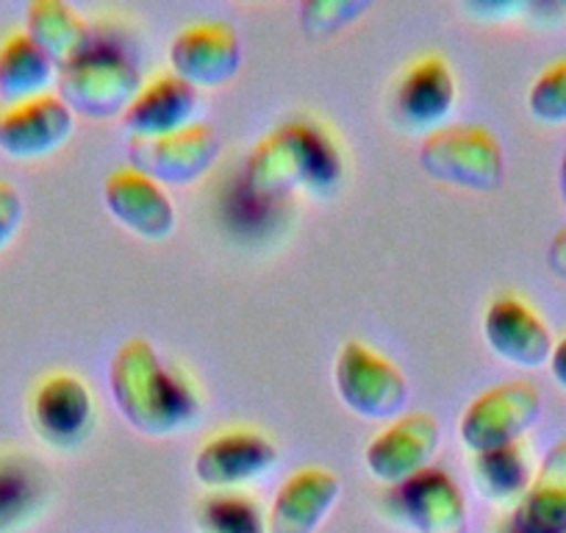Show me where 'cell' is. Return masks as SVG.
Masks as SVG:
<instances>
[{
    "label": "cell",
    "instance_id": "obj_9",
    "mask_svg": "<svg viewBox=\"0 0 566 533\" xmlns=\"http://www.w3.org/2000/svg\"><path fill=\"white\" fill-rule=\"evenodd\" d=\"M170 64L178 79L192 86H220L239 73L242 42L226 20L189 23L172 36Z\"/></svg>",
    "mask_w": 566,
    "mask_h": 533
},
{
    "label": "cell",
    "instance_id": "obj_4",
    "mask_svg": "<svg viewBox=\"0 0 566 533\" xmlns=\"http://www.w3.org/2000/svg\"><path fill=\"white\" fill-rule=\"evenodd\" d=\"M139 86L136 64L117 48L95 42L73 62L62 64L56 75V95L67 103L70 112L90 119L123 117Z\"/></svg>",
    "mask_w": 566,
    "mask_h": 533
},
{
    "label": "cell",
    "instance_id": "obj_10",
    "mask_svg": "<svg viewBox=\"0 0 566 533\" xmlns=\"http://www.w3.org/2000/svg\"><path fill=\"white\" fill-rule=\"evenodd\" d=\"M439 439H442L439 422L424 411H411V415H400L397 420H391L367 445L364 461L378 481L400 487L424 467H431L439 450Z\"/></svg>",
    "mask_w": 566,
    "mask_h": 533
},
{
    "label": "cell",
    "instance_id": "obj_26",
    "mask_svg": "<svg viewBox=\"0 0 566 533\" xmlns=\"http://www.w3.org/2000/svg\"><path fill=\"white\" fill-rule=\"evenodd\" d=\"M367 9L369 0H308L301 7V20L308 34H334L356 23Z\"/></svg>",
    "mask_w": 566,
    "mask_h": 533
},
{
    "label": "cell",
    "instance_id": "obj_7",
    "mask_svg": "<svg viewBox=\"0 0 566 533\" xmlns=\"http://www.w3.org/2000/svg\"><path fill=\"white\" fill-rule=\"evenodd\" d=\"M220 156V137L209 123H189L161 137H130L128 167L156 184L187 187L211 170Z\"/></svg>",
    "mask_w": 566,
    "mask_h": 533
},
{
    "label": "cell",
    "instance_id": "obj_15",
    "mask_svg": "<svg viewBox=\"0 0 566 533\" xmlns=\"http://www.w3.org/2000/svg\"><path fill=\"white\" fill-rule=\"evenodd\" d=\"M342 481L325 467H303L292 472L275 492L266 514L270 533H314L336 505Z\"/></svg>",
    "mask_w": 566,
    "mask_h": 533
},
{
    "label": "cell",
    "instance_id": "obj_18",
    "mask_svg": "<svg viewBox=\"0 0 566 533\" xmlns=\"http://www.w3.org/2000/svg\"><path fill=\"white\" fill-rule=\"evenodd\" d=\"M516 533H566V439L544 453L514 509Z\"/></svg>",
    "mask_w": 566,
    "mask_h": 533
},
{
    "label": "cell",
    "instance_id": "obj_12",
    "mask_svg": "<svg viewBox=\"0 0 566 533\" xmlns=\"http://www.w3.org/2000/svg\"><path fill=\"white\" fill-rule=\"evenodd\" d=\"M31 420L42 439L59 448L78 445L95 422V400L78 375L53 373L40 380L31 397Z\"/></svg>",
    "mask_w": 566,
    "mask_h": 533
},
{
    "label": "cell",
    "instance_id": "obj_14",
    "mask_svg": "<svg viewBox=\"0 0 566 533\" xmlns=\"http://www.w3.org/2000/svg\"><path fill=\"white\" fill-rule=\"evenodd\" d=\"M103 198L108 211L142 239H167L176 231L178 215L170 195L134 167H117L103 184Z\"/></svg>",
    "mask_w": 566,
    "mask_h": 533
},
{
    "label": "cell",
    "instance_id": "obj_19",
    "mask_svg": "<svg viewBox=\"0 0 566 533\" xmlns=\"http://www.w3.org/2000/svg\"><path fill=\"white\" fill-rule=\"evenodd\" d=\"M455 103V75L442 56H422L397 84V112L406 123L437 128Z\"/></svg>",
    "mask_w": 566,
    "mask_h": 533
},
{
    "label": "cell",
    "instance_id": "obj_11",
    "mask_svg": "<svg viewBox=\"0 0 566 533\" xmlns=\"http://www.w3.org/2000/svg\"><path fill=\"white\" fill-rule=\"evenodd\" d=\"M483 336L494 356L514 367L538 369L553 356V331L547 328L536 309L516 295H500L489 303L483 317Z\"/></svg>",
    "mask_w": 566,
    "mask_h": 533
},
{
    "label": "cell",
    "instance_id": "obj_20",
    "mask_svg": "<svg viewBox=\"0 0 566 533\" xmlns=\"http://www.w3.org/2000/svg\"><path fill=\"white\" fill-rule=\"evenodd\" d=\"M25 34L53 59L67 64L92 45L90 25L64 0H34L25 9Z\"/></svg>",
    "mask_w": 566,
    "mask_h": 533
},
{
    "label": "cell",
    "instance_id": "obj_22",
    "mask_svg": "<svg viewBox=\"0 0 566 533\" xmlns=\"http://www.w3.org/2000/svg\"><path fill=\"white\" fill-rule=\"evenodd\" d=\"M42 489L36 464L20 456H0V533L14 531L36 514Z\"/></svg>",
    "mask_w": 566,
    "mask_h": 533
},
{
    "label": "cell",
    "instance_id": "obj_1",
    "mask_svg": "<svg viewBox=\"0 0 566 533\" xmlns=\"http://www.w3.org/2000/svg\"><path fill=\"white\" fill-rule=\"evenodd\" d=\"M108 384L119 415L148 437L184 431L200 415V397L187 375L161 362L159 351L142 336L117 347Z\"/></svg>",
    "mask_w": 566,
    "mask_h": 533
},
{
    "label": "cell",
    "instance_id": "obj_30",
    "mask_svg": "<svg viewBox=\"0 0 566 533\" xmlns=\"http://www.w3.org/2000/svg\"><path fill=\"white\" fill-rule=\"evenodd\" d=\"M558 187H560V200H564V209H566V148H564V156H560V170H558Z\"/></svg>",
    "mask_w": 566,
    "mask_h": 533
},
{
    "label": "cell",
    "instance_id": "obj_2",
    "mask_svg": "<svg viewBox=\"0 0 566 533\" xmlns=\"http://www.w3.org/2000/svg\"><path fill=\"white\" fill-rule=\"evenodd\" d=\"M342 159L325 128L308 119H290L266 130L244 161V192L272 200L295 189H328L339 181Z\"/></svg>",
    "mask_w": 566,
    "mask_h": 533
},
{
    "label": "cell",
    "instance_id": "obj_27",
    "mask_svg": "<svg viewBox=\"0 0 566 533\" xmlns=\"http://www.w3.org/2000/svg\"><path fill=\"white\" fill-rule=\"evenodd\" d=\"M23 195L9 181H0V250L18 237L20 226H23Z\"/></svg>",
    "mask_w": 566,
    "mask_h": 533
},
{
    "label": "cell",
    "instance_id": "obj_28",
    "mask_svg": "<svg viewBox=\"0 0 566 533\" xmlns=\"http://www.w3.org/2000/svg\"><path fill=\"white\" fill-rule=\"evenodd\" d=\"M547 264L558 279L566 281V226L555 231V237L549 239L547 248Z\"/></svg>",
    "mask_w": 566,
    "mask_h": 533
},
{
    "label": "cell",
    "instance_id": "obj_3",
    "mask_svg": "<svg viewBox=\"0 0 566 533\" xmlns=\"http://www.w3.org/2000/svg\"><path fill=\"white\" fill-rule=\"evenodd\" d=\"M419 165L428 176L453 187L489 192L503 184V145L492 130L475 123L439 125L419 145Z\"/></svg>",
    "mask_w": 566,
    "mask_h": 533
},
{
    "label": "cell",
    "instance_id": "obj_29",
    "mask_svg": "<svg viewBox=\"0 0 566 533\" xmlns=\"http://www.w3.org/2000/svg\"><path fill=\"white\" fill-rule=\"evenodd\" d=\"M549 373H553L555 384L560 389H566V336H560L553 347V356H549Z\"/></svg>",
    "mask_w": 566,
    "mask_h": 533
},
{
    "label": "cell",
    "instance_id": "obj_24",
    "mask_svg": "<svg viewBox=\"0 0 566 533\" xmlns=\"http://www.w3.org/2000/svg\"><path fill=\"white\" fill-rule=\"evenodd\" d=\"M200 525L206 533H270L259 505L237 492L209 494L200 505Z\"/></svg>",
    "mask_w": 566,
    "mask_h": 533
},
{
    "label": "cell",
    "instance_id": "obj_8",
    "mask_svg": "<svg viewBox=\"0 0 566 533\" xmlns=\"http://www.w3.org/2000/svg\"><path fill=\"white\" fill-rule=\"evenodd\" d=\"M75 128V114L56 92L0 108V150L9 159L31 161L62 148Z\"/></svg>",
    "mask_w": 566,
    "mask_h": 533
},
{
    "label": "cell",
    "instance_id": "obj_17",
    "mask_svg": "<svg viewBox=\"0 0 566 533\" xmlns=\"http://www.w3.org/2000/svg\"><path fill=\"white\" fill-rule=\"evenodd\" d=\"M400 509L419 533H464L467 500L453 478L439 467H424L400 483Z\"/></svg>",
    "mask_w": 566,
    "mask_h": 533
},
{
    "label": "cell",
    "instance_id": "obj_25",
    "mask_svg": "<svg viewBox=\"0 0 566 533\" xmlns=\"http://www.w3.org/2000/svg\"><path fill=\"white\" fill-rule=\"evenodd\" d=\"M527 108L538 123H566V59L547 64L527 92Z\"/></svg>",
    "mask_w": 566,
    "mask_h": 533
},
{
    "label": "cell",
    "instance_id": "obj_23",
    "mask_svg": "<svg viewBox=\"0 0 566 533\" xmlns=\"http://www.w3.org/2000/svg\"><path fill=\"white\" fill-rule=\"evenodd\" d=\"M531 478V461L520 442L475 456V481L489 500L522 498Z\"/></svg>",
    "mask_w": 566,
    "mask_h": 533
},
{
    "label": "cell",
    "instance_id": "obj_5",
    "mask_svg": "<svg viewBox=\"0 0 566 533\" xmlns=\"http://www.w3.org/2000/svg\"><path fill=\"white\" fill-rule=\"evenodd\" d=\"M334 384L342 404L367 420H397L408 404V380L400 367L358 339L342 345Z\"/></svg>",
    "mask_w": 566,
    "mask_h": 533
},
{
    "label": "cell",
    "instance_id": "obj_16",
    "mask_svg": "<svg viewBox=\"0 0 566 533\" xmlns=\"http://www.w3.org/2000/svg\"><path fill=\"white\" fill-rule=\"evenodd\" d=\"M200 106V92L176 73H161L145 81L128 108L123 112V125L130 137H161L170 130L195 123Z\"/></svg>",
    "mask_w": 566,
    "mask_h": 533
},
{
    "label": "cell",
    "instance_id": "obj_6",
    "mask_svg": "<svg viewBox=\"0 0 566 533\" xmlns=\"http://www.w3.org/2000/svg\"><path fill=\"white\" fill-rule=\"evenodd\" d=\"M542 415V391L531 380L497 384L467 406L461 417V439L472 453L516 445L522 433L531 431Z\"/></svg>",
    "mask_w": 566,
    "mask_h": 533
},
{
    "label": "cell",
    "instance_id": "obj_21",
    "mask_svg": "<svg viewBox=\"0 0 566 533\" xmlns=\"http://www.w3.org/2000/svg\"><path fill=\"white\" fill-rule=\"evenodd\" d=\"M53 79L56 64L25 31H14L0 42V97L7 106L45 95Z\"/></svg>",
    "mask_w": 566,
    "mask_h": 533
},
{
    "label": "cell",
    "instance_id": "obj_13",
    "mask_svg": "<svg viewBox=\"0 0 566 533\" xmlns=\"http://www.w3.org/2000/svg\"><path fill=\"white\" fill-rule=\"evenodd\" d=\"M277 448L259 431L231 428L206 439L195 456V475L211 489H228L253 481L275 467Z\"/></svg>",
    "mask_w": 566,
    "mask_h": 533
}]
</instances>
